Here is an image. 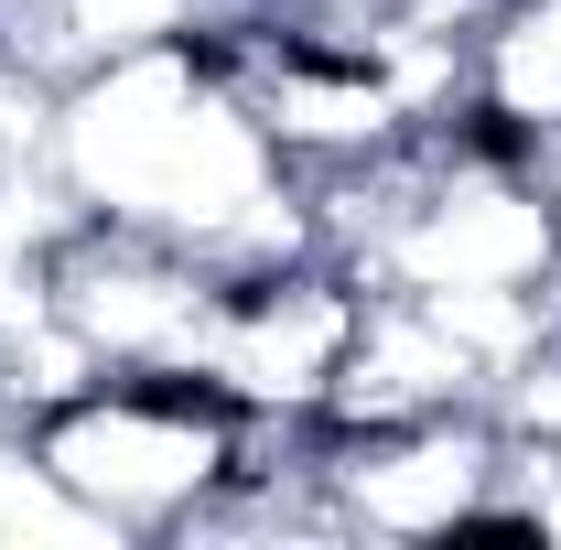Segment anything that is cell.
Here are the masks:
<instances>
[{"instance_id": "obj_7", "label": "cell", "mask_w": 561, "mask_h": 550, "mask_svg": "<svg viewBox=\"0 0 561 550\" xmlns=\"http://www.w3.org/2000/svg\"><path fill=\"white\" fill-rule=\"evenodd\" d=\"M22 540H108V529H98L66 485L44 475L33 432H22V421H0V550H22Z\"/></svg>"}, {"instance_id": "obj_3", "label": "cell", "mask_w": 561, "mask_h": 550, "mask_svg": "<svg viewBox=\"0 0 561 550\" xmlns=\"http://www.w3.org/2000/svg\"><path fill=\"white\" fill-rule=\"evenodd\" d=\"M216 271L206 249L184 238H151V227H119V216H76L44 260V313L66 324L98 378L108 367H162V378H195L206 367V324H216Z\"/></svg>"}, {"instance_id": "obj_1", "label": "cell", "mask_w": 561, "mask_h": 550, "mask_svg": "<svg viewBox=\"0 0 561 550\" xmlns=\"http://www.w3.org/2000/svg\"><path fill=\"white\" fill-rule=\"evenodd\" d=\"M55 173L87 216L184 238L227 280L324 249L313 184L271 151V130L249 119V98L216 76L195 33L66 76L55 87Z\"/></svg>"}, {"instance_id": "obj_5", "label": "cell", "mask_w": 561, "mask_h": 550, "mask_svg": "<svg viewBox=\"0 0 561 550\" xmlns=\"http://www.w3.org/2000/svg\"><path fill=\"white\" fill-rule=\"evenodd\" d=\"M356 313H367V280L335 260V249H302V260H271V271H238L216 291L206 324V378L227 411L249 421H313L335 367L356 345Z\"/></svg>"}, {"instance_id": "obj_4", "label": "cell", "mask_w": 561, "mask_h": 550, "mask_svg": "<svg viewBox=\"0 0 561 550\" xmlns=\"http://www.w3.org/2000/svg\"><path fill=\"white\" fill-rule=\"evenodd\" d=\"M507 432L486 411H421L389 432H313V485L346 540H486Z\"/></svg>"}, {"instance_id": "obj_2", "label": "cell", "mask_w": 561, "mask_h": 550, "mask_svg": "<svg viewBox=\"0 0 561 550\" xmlns=\"http://www.w3.org/2000/svg\"><path fill=\"white\" fill-rule=\"evenodd\" d=\"M22 432H33L44 475L108 540H184L260 454L249 411H227L206 378H162V367H108V378L66 389L55 411H33Z\"/></svg>"}, {"instance_id": "obj_6", "label": "cell", "mask_w": 561, "mask_h": 550, "mask_svg": "<svg viewBox=\"0 0 561 550\" xmlns=\"http://www.w3.org/2000/svg\"><path fill=\"white\" fill-rule=\"evenodd\" d=\"M465 130L507 151H561V0H496L476 22V76H465Z\"/></svg>"}]
</instances>
